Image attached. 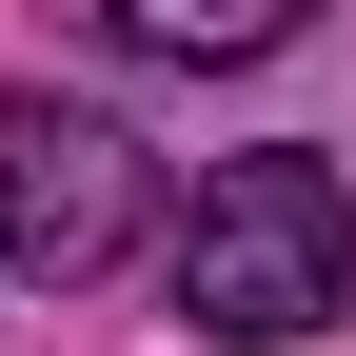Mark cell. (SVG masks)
Here are the masks:
<instances>
[{
    "label": "cell",
    "instance_id": "cell-1",
    "mask_svg": "<svg viewBox=\"0 0 356 356\" xmlns=\"http://www.w3.org/2000/svg\"><path fill=\"white\" fill-rule=\"evenodd\" d=\"M178 317L218 356H297L356 317V198L317 139H257V159H198V218H178Z\"/></svg>",
    "mask_w": 356,
    "mask_h": 356
},
{
    "label": "cell",
    "instance_id": "cell-3",
    "mask_svg": "<svg viewBox=\"0 0 356 356\" xmlns=\"http://www.w3.org/2000/svg\"><path fill=\"white\" fill-rule=\"evenodd\" d=\"M119 60H277V40H297V0H119Z\"/></svg>",
    "mask_w": 356,
    "mask_h": 356
},
{
    "label": "cell",
    "instance_id": "cell-2",
    "mask_svg": "<svg viewBox=\"0 0 356 356\" xmlns=\"http://www.w3.org/2000/svg\"><path fill=\"white\" fill-rule=\"evenodd\" d=\"M139 238V139L79 99H0V277H99V257Z\"/></svg>",
    "mask_w": 356,
    "mask_h": 356
}]
</instances>
